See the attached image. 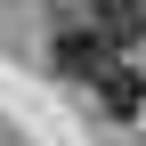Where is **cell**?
Segmentation results:
<instances>
[{
    "label": "cell",
    "mask_w": 146,
    "mask_h": 146,
    "mask_svg": "<svg viewBox=\"0 0 146 146\" xmlns=\"http://www.w3.org/2000/svg\"><path fill=\"white\" fill-rule=\"evenodd\" d=\"M49 57H57V73H73V81H98V65H114V49L89 33V16H65L57 41H49Z\"/></svg>",
    "instance_id": "obj_1"
},
{
    "label": "cell",
    "mask_w": 146,
    "mask_h": 146,
    "mask_svg": "<svg viewBox=\"0 0 146 146\" xmlns=\"http://www.w3.org/2000/svg\"><path fill=\"white\" fill-rule=\"evenodd\" d=\"M89 89H98V106H106L114 122H138V114H146V73H138L130 57L98 65V81H89Z\"/></svg>",
    "instance_id": "obj_2"
},
{
    "label": "cell",
    "mask_w": 146,
    "mask_h": 146,
    "mask_svg": "<svg viewBox=\"0 0 146 146\" xmlns=\"http://www.w3.org/2000/svg\"><path fill=\"white\" fill-rule=\"evenodd\" d=\"M89 33H98L106 49H138L146 41V0H89Z\"/></svg>",
    "instance_id": "obj_3"
}]
</instances>
